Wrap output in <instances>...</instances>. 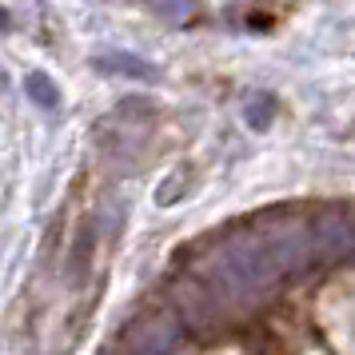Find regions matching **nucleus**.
Instances as JSON below:
<instances>
[{
  "label": "nucleus",
  "instance_id": "obj_3",
  "mask_svg": "<svg viewBox=\"0 0 355 355\" xmlns=\"http://www.w3.org/2000/svg\"><path fill=\"white\" fill-rule=\"evenodd\" d=\"M4 24H8V17H4V12H0V28H4Z\"/></svg>",
  "mask_w": 355,
  "mask_h": 355
},
{
  "label": "nucleus",
  "instance_id": "obj_2",
  "mask_svg": "<svg viewBox=\"0 0 355 355\" xmlns=\"http://www.w3.org/2000/svg\"><path fill=\"white\" fill-rule=\"evenodd\" d=\"M104 64L124 68V76H140V80H152V76H156V68L148 64V60H136V56H120V52H116V56H108Z\"/></svg>",
  "mask_w": 355,
  "mask_h": 355
},
{
  "label": "nucleus",
  "instance_id": "obj_1",
  "mask_svg": "<svg viewBox=\"0 0 355 355\" xmlns=\"http://www.w3.org/2000/svg\"><path fill=\"white\" fill-rule=\"evenodd\" d=\"M24 88H28V96H33L40 108H49V112L60 104V88H56V84H52L44 72H33V76L24 80Z\"/></svg>",
  "mask_w": 355,
  "mask_h": 355
}]
</instances>
